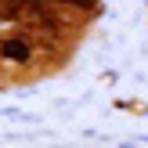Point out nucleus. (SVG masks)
I'll return each instance as SVG.
<instances>
[{
    "instance_id": "1",
    "label": "nucleus",
    "mask_w": 148,
    "mask_h": 148,
    "mask_svg": "<svg viewBox=\"0 0 148 148\" xmlns=\"http://www.w3.org/2000/svg\"><path fill=\"white\" fill-rule=\"evenodd\" d=\"M0 54H4L7 62H29V43H25V40H14V36H11V40H4V43H0Z\"/></svg>"
}]
</instances>
